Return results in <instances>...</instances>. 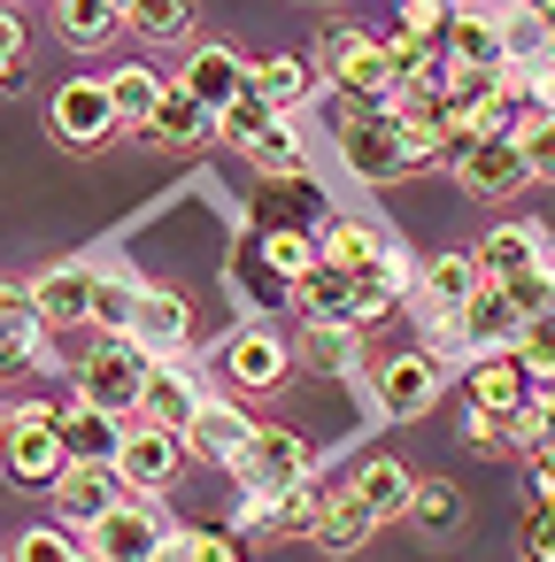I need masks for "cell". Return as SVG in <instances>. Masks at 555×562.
<instances>
[{"instance_id":"6da1fadb","label":"cell","mask_w":555,"mask_h":562,"mask_svg":"<svg viewBox=\"0 0 555 562\" xmlns=\"http://www.w3.org/2000/svg\"><path fill=\"white\" fill-rule=\"evenodd\" d=\"M317 78H324L332 93H347V101H393V93H401L386 40H370L363 24H324V40H317Z\"/></svg>"},{"instance_id":"7a4b0ae2","label":"cell","mask_w":555,"mask_h":562,"mask_svg":"<svg viewBox=\"0 0 555 562\" xmlns=\"http://www.w3.org/2000/svg\"><path fill=\"white\" fill-rule=\"evenodd\" d=\"M147 370H155V355H147L132 331H101V339L78 355V401H93V408H109V416H140Z\"/></svg>"},{"instance_id":"3957f363","label":"cell","mask_w":555,"mask_h":562,"mask_svg":"<svg viewBox=\"0 0 555 562\" xmlns=\"http://www.w3.org/2000/svg\"><path fill=\"white\" fill-rule=\"evenodd\" d=\"M0 470H9L16 485H55V477L70 470V454H63V401H16V408H9Z\"/></svg>"},{"instance_id":"277c9868","label":"cell","mask_w":555,"mask_h":562,"mask_svg":"<svg viewBox=\"0 0 555 562\" xmlns=\"http://www.w3.org/2000/svg\"><path fill=\"white\" fill-rule=\"evenodd\" d=\"M317 255L340 262V270H355V278H393V270H409L401 247H393V232H386L378 216H355V209H332V216L317 224Z\"/></svg>"},{"instance_id":"5b68a950","label":"cell","mask_w":555,"mask_h":562,"mask_svg":"<svg viewBox=\"0 0 555 562\" xmlns=\"http://www.w3.org/2000/svg\"><path fill=\"white\" fill-rule=\"evenodd\" d=\"M440 393H447V370H440L424 347L386 355V362L370 370V401H378V416H386V424H417V416H424Z\"/></svg>"},{"instance_id":"8992f818","label":"cell","mask_w":555,"mask_h":562,"mask_svg":"<svg viewBox=\"0 0 555 562\" xmlns=\"http://www.w3.org/2000/svg\"><path fill=\"white\" fill-rule=\"evenodd\" d=\"M317 477V447L293 431V424H255V447L240 462V485L247 493H293Z\"/></svg>"},{"instance_id":"52a82bcc","label":"cell","mask_w":555,"mask_h":562,"mask_svg":"<svg viewBox=\"0 0 555 562\" xmlns=\"http://www.w3.org/2000/svg\"><path fill=\"white\" fill-rule=\"evenodd\" d=\"M447 178H455V193H470V201H509V193L532 186V162H524L517 139H478V147H455V155H447Z\"/></svg>"},{"instance_id":"ba28073f","label":"cell","mask_w":555,"mask_h":562,"mask_svg":"<svg viewBox=\"0 0 555 562\" xmlns=\"http://www.w3.org/2000/svg\"><path fill=\"white\" fill-rule=\"evenodd\" d=\"M186 439L178 431H155V424H124V447H116V477H124V493L132 501H147V493H170L178 485V470H186Z\"/></svg>"},{"instance_id":"9c48e42d","label":"cell","mask_w":555,"mask_h":562,"mask_svg":"<svg viewBox=\"0 0 555 562\" xmlns=\"http://www.w3.org/2000/svg\"><path fill=\"white\" fill-rule=\"evenodd\" d=\"M470 255H478V278H486V285H509V278L555 270V232H547V224H532V216H517V224L486 232Z\"/></svg>"},{"instance_id":"30bf717a","label":"cell","mask_w":555,"mask_h":562,"mask_svg":"<svg viewBox=\"0 0 555 562\" xmlns=\"http://www.w3.org/2000/svg\"><path fill=\"white\" fill-rule=\"evenodd\" d=\"M163 547H170V531H163V516L147 501H116L86 531V554H101V562H163Z\"/></svg>"},{"instance_id":"8fae6325","label":"cell","mask_w":555,"mask_h":562,"mask_svg":"<svg viewBox=\"0 0 555 562\" xmlns=\"http://www.w3.org/2000/svg\"><path fill=\"white\" fill-rule=\"evenodd\" d=\"M47 124H55V139H63V147H101V139H116V132H124V124H116V109H109V86H101V78H70V86H55Z\"/></svg>"},{"instance_id":"7c38bea8","label":"cell","mask_w":555,"mask_h":562,"mask_svg":"<svg viewBox=\"0 0 555 562\" xmlns=\"http://www.w3.org/2000/svg\"><path fill=\"white\" fill-rule=\"evenodd\" d=\"M224 378H232L240 393H278V385L293 378V347H286L270 324H240V331L224 339Z\"/></svg>"},{"instance_id":"4fadbf2b","label":"cell","mask_w":555,"mask_h":562,"mask_svg":"<svg viewBox=\"0 0 555 562\" xmlns=\"http://www.w3.org/2000/svg\"><path fill=\"white\" fill-rule=\"evenodd\" d=\"M93 285H101V270H86V262H55V270H40V278H32V308H40V324H47V331H78V324H93Z\"/></svg>"},{"instance_id":"5bb4252c","label":"cell","mask_w":555,"mask_h":562,"mask_svg":"<svg viewBox=\"0 0 555 562\" xmlns=\"http://www.w3.org/2000/svg\"><path fill=\"white\" fill-rule=\"evenodd\" d=\"M40 355H47V324H40V308H32V285L0 278V378L40 370Z\"/></svg>"},{"instance_id":"9a60e30c","label":"cell","mask_w":555,"mask_h":562,"mask_svg":"<svg viewBox=\"0 0 555 562\" xmlns=\"http://www.w3.org/2000/svg\"><path fill=\"white\" fill-rule=\"evenodd\" d=\"M178 86H186V93H193L201 109H217V116H224V109H232V101H240V93L255 86V63H240V55H232L224 40H209V47H193V55H186Z\"/></svg>"},{"instance_id":"2e32d148","label":"cell","mask_w":555,"mask_h":562,"mask_svg":"<svg viewBox=\"0 0 555 562\" xmlns=\"http://www.w3.org/2000/svg\"><path fill=\"white\" fill-rule=\"evenodd\" d=\"M463 393H470V408H486V416H524V408H532V370H524L517 355H470V362H463Z\"/></svg>"},{"instance_id":"e0dca14e","label":"cell","mask_w":555,"mask_h":562,"mask_svg":"<svg viewBox=\"0 0 555 562\" xmlns=\"http://www.w3.org/2000/svg\"><path fill=\"white\" fill-rule=\"evenodd\" d=\"M201 378L186 370V362H155L147 370V393H140V424H155V431H193V416H201Z\"/></svg>"},{"instance_id":"ac0fdd59","label":"cell","mask_w":555,"mask_h":562,"mask_svg":"<svg viewBox=\"0 0 555 562\" xmlns=\"http://www.w3.org/2000/svg\"><path fill=\"white\" fill-rule=\"evenodd\" d=\"M186 447L201 454V462H217V470H240L247 462V447H255V416L240 408V401H201V416H193V431H186Z\"/></svg>"},{"instance_id":"d6986e66","label":"cell","mask_w":555,"mask_h":562,"mask_svg":"<svg viewBox=\"0 0 555 562\" xmlns=\"http://www.w3.org/2000/svg\"><path fill=\"white\" fill-rule=\"evenodd\" d=\"M47 493H55L63 524H78V531H93V524H101L116 501H132V493H124V477H116L109 462H70V470H63Z\"/></svg>"},{"instance_id":"ffe728a7","label":"cell","mask_w":555,"mask_h":562,"mask_svg":"<svg viewBox=\"0 0 555 562\" xmlns=\"http://www.w3.org/2000/svg\"><path fill=\"white\" fill-rule=\"evenodd\" d=\"M447 63H455V70H517V63H509L501 9H455V16H447Z\"/></svg>"},{"instance_id":"44dd1931","label":"cell","mask_w":555,"mask_h":562,"mask_svg":"<svg viewBox=\"0 0 555 562\" xmlns=\"http://www.w3.org/2000/svg\"><path fill=\"white\" fill-rule=\"evenodd\" d=\"M132 339L155 355V362H186V347H193V308L178 301V293H140V316H132Z\"/></svg>"},{"instance_id":"7402d4cb","label":"cell","mask_w":555,"mask_h":562,"mask_svg":"<svg viewBox=\"0 0 555 562\" xmlns=\"http://www.w3.org/2000/svg\"><path fill=\"white\" fill-rule=\"evenodd\" d=\"M517 339H524V308L501 285H478V301L463 308V347L470 355H517Z\"/></svg>"},{"instance_id":"603a6c76","label":"cell","mask_w":555,"mask_h":562,"mask_svg":"<svg viewBox=\"0 0 555 562\" xmlns=\"http://www.w3.org/2000/svg\"><path fill=\"white\" fill-rule=\"evenodd\" d=\"M116 447H124V416H109L93 401H63V454L70 462H109L116 470Z\"/></svg>"},{"instance_id":"cb8c5ba5","label":"cell","mask_w":555,"mask_h":562,"mask_svg":"<svg viewBox=\"0 0 555 562\" xmlns=\"http://www.w3.org/2000/svg\"><path fill=\"white\" fill-rule=\"evenodd\" d=\"M101 86H109V109H116V124H124V132H147V116H155V109H163V93H170V78H163V70H147V63H116Z\"/></svg>"},{"instance_id":"d4e9b609","label":"cell","mask_w":555,"mask_h":562,"mask_svg":"<svg viewBox=\"0 0 555 562\" xmlns=\"http://www.w3.org/2000/svg\"><path fill=\"white\" fill-rule=\"evenodd\" d=\"M147 147H201V139H217V109H201L186 86H170L163 93V109L147 116V132H140Z\"/></svg>"},{"instance_id":"484cf974","label":"cell","mask_w":555,"mask_h":562,"mask_svg":"<svg viewBox=\"0 0 555 562\" xmlns=\"http://www.w3.org/2000/svg\"><path fill=\"white\" fill-rule=\"evenodd\" d=\"M478 255H432L424 270H417V293L432 301V316H463L470 301H478Z\"/></svg>"},{"instance_id":"4316f807","label":"cell","mask_w":555,"mask_h":562,"mask_svg":"<svg viewBox=\"0 0 555 562\" xmlns=\"http://www.w3.org/2000/svg\"><path fill=\"white\" fill-rule=\"evenodd\" d=\"M347 493H355V501H363L378 524H393V516H409V501H417V477H409L393 454H370V462L347 477Z\"/></svg>"},{"instance_id":"83f0119b","label":"cell","mask_w":555,"mask_h":562,"mask_svg":"<svg viewBox=\"0 0 555 562\" xmlns=\"http://www.w3.org/2000/svg\"><path fill=\"white\" fill-rule=\"evenodd\" d=\"M255 93H263L278 116H293V109L317 93V55H270V63H255Z\"/></svg>"},{"instance_id":"f1b7e54d","label":"cell","mask_w":555,"mask_h":562,"mask_svg":"<svg viewBox=\"0 0 555 562\" xmlns=\"http://www.w3.org/2000/svg\"><path fill=\"white\" fill-rule=\"evenodd\" d=\"M55 32L93 55V47H109L124 32V9H116V0H55Z\"/></svg>"},{"instance_id":"f546056e","label":"cell","mask_w":555,"mask_h":562,"mask_svg":"<svg viewBox=\"0 0 555 562\" xmlns=\"http://www.w3.org/2000/svg\"><path fill=\"white\" fill-rule=\"evenodd\" d=\"M293 355H301L309 370H332V378H355V370H363V331H355V324H309Z\"/></svg>"},{"instance_id":"4dcf8cb0","label":"cell","mask_w":555,"mask_h":562,"mask_svg":"<svg viewBox=\"0 0 555 562\" xmlns=\"http://www.w3.org/2000/svg\"><path fill=\"white\" fill-rule=\"evenodd\" d=\"M370 531H378V516L340 485V493H332V508H324V524H317V547H324V554H355Z\"/></svg>"},{"instance_id":"1f68e13d","label":"cell","mask_w":555,"mask_h":562,"mask_svg":"<svg viewBox=\"0 0 555 562\" xmlns=\"http://www.w3.org/2000/svg\"><path fill=\"white\" fill-rule=\"evenodd\" d=\"M124 32H140L147 47L186 40V32H193V0H132V9H124Z\"/></svg>"},{"instance_id":"d6a6232c","label":"cell","mask_w":555,"mask_h":562,"mask_svg":"<svg viewBox=\"0 0 555 562\" xmlns=\"http://www.w3.org/2000/svg\"><path fill=\"white\" fill-rule=\"evenodd\" d=\"M247 162H255L263 178H309V147H301V132H293L286 116H278V124L247 147Z\"/></svg>"},{"instance_id":"836d02e7","label":"cell","mask_w":555,"mask_h":562,"mask_svg":"<svg viewBox=\"0 0 555 562\" xmlns=\"http://www.w3.org/2000/svg\"><path fill=\"white\" fill-rule=\"evenodd\" d=\"M140 293H147V285H132L124 270H101V285H93V331H132Z\"/></svg>"},{"instance_id":"e575fe53","label":"cell","mask_w":555,"mask_h":562,"mask_svg":"<svg viewBox=\"0 0 555 562\" xmlns=\"http://www.w3.org/2000/svg\"><path fill=\"white\" fill-rule=\"evenodd\" d=\"M409 516H417V531L447 539V531L463 524V493H455L447 477H417V501H409Z\"/></svg>"},{"instance_id":"d590c367","label":"cell","mask_w":555,"mask_h":562,"mask_svg":"<svg viewBox=\"0 0 555 562\" xmlns=\"http://www.w3.org/2000/svg\"><path fill=\"white\" fill-rule=\"evenodd\" d=\"M270 124H278V109H270V101H263V93L247 86V93H240V101H232V109L217 116V139H232V147L247 155V147H255V139H263Z\"/></svg>"},{"instance_id":"8d00e7d4","label":"cell","mask_w":555,"mask_h":562,"mask_svg":"<svg viewBox=\"0 0 555 562\" xmlns=\"http://www.w3.org/2000/svg\"><path fill=\"white\" fill-rule=\"evenodd\" d=\"M463 447H470V454H524V416H486V408H470V416H463Z\"/></svg>"},{"instance_id":"74e56055","label":"cell","mask_w":555,"mask_h":562,"mask_svg":"<svg viewBox=\"0 0 555 562\" xmlns=\"http://www.w3.org/2000/svg\"><path fill=\"white\" fill-rule=\"evenodd\" d=\"M324 508H332V493H324L317 477H309V485H293V493L278 501V539H317Z\"/></svg>"},{"instance_id":"f35d334b","label":"cell","mask_w":555,"mask_h":562,"mask_svg":"<svg viewBox=\"0 0 555 562\" xmlns=\"http://www.w3.org/2000/svg\"><path fill=\"white\" fill-rule=\"evenodd\" d=\"M517 362L532 370V385H547V378H555V285H547V308L524 324V339H517Z\"/></svg>"},{"instance_id":"ab89813d","label":"cell","mask_w":555,"mask_h":562,"mask_svg":"<svg viewBox=\"0 0 555 562\" xmlns=\"http://www.w3.org/2000/svg\"><path fill=\"white\" fill-rule=\"evenodd\" d=\"M263 262H270V278L293 285V278H309L324 255H317V239H301V232H270V239H263Z\"/></svg>"},{"instance_id":"60d3db41","label":"cell","mask_w":555,"mask_h":562,"mask_svg":"<svg viewBox=\"0 0 555 562\" xmlns=\"http://www.w3.org/2000/svg\"><path fill=\"white\" fill-rule=\"evenodd\" d=\"M501 32H509V63L524 70V63H540V55H555V40L540 32V16L532 9H501Z\"/></svg>"},{"instance_id":"b9f144b4","label":"cell","mask_w":555,"mask_h":562,"mask_svg":"<svg viewBox=\"0 0 555 562\" xmlns=\"http://www.w3.org/2000/svg\"><path fill=\"white\" fill-rule=\"evenodd\" d=\"M86 547H70V531H55V524H32V531H16V547H9V562H78Z\"/></svg>"},{"instance_id":"7bdbcfd3","label":"cell","mask_w":555,"mask_h":562,"mask_svg":"<svg viewBox=\"0 0 555 562\" xmlns=\"http://www.w3.org/2000/svg\"><path fill=\"white\" fill-rule=\"evenodd\" d=\"M517 554H555V501H524V516H517Z\"/></svg>"},{"instance_id":"ee69618b","label":"cell","mask_w":555,"mask_h":562,"mask_svg":"<svg viewBox=\"0 0 555 562\" xmlns=\"http://www.w3.org/2000/svg\"><path fill=\"white\" fill-rule=\"evenodd\" d=\"M540 447H555V378L532 385V408H524V454H540Z\"/></svg>"},{"instance_id":"f6af8a7d","label":"cell","mask_w":555,"mask_h":562,"mask_svg":"<svg viewBox=\"0 0 555 562\" xmlns=\"http://www.w3.org/2000/svg\"><path fill=\"white\" fill-rule=\"evenodd\" d=\"M517 147H524L532 178H555V116H532V124L517 132Z\"/></svg>"},{"instance_id":"bcb514c9","label":"cell","mask_w":555,"mask_h":562,"mask_svg":"<svg viewBox=\"0 0 555 562\" xmlns=\"http://www.w3.org/2000/svg\"><path fill=\"white\" fill-rule=\"evenodd\" d=\"M517 78H524V109H532V116H555V55L524 63Z\"/></svg>"},{"instance_id":"7dc6e473","label":"cell","mask_w":555,"mask_h":562,"mask_svg":"<svg viewBox=\"0 0 555 562\" xmlns=\"http://www.w3.org/2000/svg\"><path fill=\"white\" fill-rule=\"evenodd\" d=\"M424 355H432V362H447V355L470 362V347H463V316H432V324H424Z\"/></svg>"},{"instance_id":"c3c4849f","label":"cell","mask_w":555,"mask_h":562,"mask_svg":"<svg viewBox=\"0 0 555 562\" xmlns=\"http://www.w3.org/2000/svg\"><path fill=\"white\" fill-rule=\"evenodd\" d=\"M24 47H32V40H24V16H16V9H0V78H16V70H24Z\"/></svg>"},{"instance_id":"681fc988","label":"cell","mask_w":555,"mask_h":562,"mask_svg":"<svg viewBox=\"0 0 555 562\" xmlns=\"http://www.w3.org/2000/svg\"><path fill=\"white\" fill-rule=\"evenodd\" d=\"M193 547H201L209 562H247V547H240V531H193Z\"/></svg>"},{"instance_id":"f907efd6","label":"cell","mask_w":555,"mask_h":562,"mask_svg":"<svg viewBox=\"0 0 555 562\" xmlns=\"http://www.w3.org/2000/svg\"><path fill=\"white\" fill-rule=\"evenodd\" d=\"M163 562H209V554H201V547H193V531H178V539H170V547H163Z\"/></svg>"},{"instance_id":"816d5d0a","label":"cell","mask_w":555,"mask_h":562,"mask_svg":"<svg viewBox=\"0 0 555 562\" xmlns=\"http://www.w3.org/2000/svg\"><path fill=\"white\" fill-rule=\"evenodd\" d=\"M532 16H540V32L555 40V0H532Z\"/></svg>"},{"instance_id":"f5cc1de1","label":"cell","mask_w":555,"mask_h":562,"mask_svg":"<svg viewBox=\"0 0 555 562\" xmlns=\"http://www.w3.org/2000/svg\"><path fill=\"white\" fill-rule=\"evenodd\" d=\"M401 9H440V16H455V9H463V0H401Z\"/></svg>"},{"instance_id":"db71d44e","label":"cell","mask_w":555,"mask_h":562,"mask_svg":"<svg viewBox=\"0 0 555 562\" xmlns=\"http://www.w3.org/2000/svg\"><path fill=\"white\" fill-rule=\"evenodd\" d=\"M524 462H532V454H524ZM540 462H547V470H555V447H540Z\"/></svg>"},{"instance_id":"11a10c76","label":"cell","mask_w":555,"mask_h":562,"mask_svg":"<svg viewBox=\"0 0 555 562\" xmlns=\"http://www.w3.org/2000/svg\"><path fill=\"white\" fill-rule=\"evenodd\" d=\"M517 562H555V554H517Z\"/></svg>"},{"instance_id":"9f6ffc18","label":"cell","mask_w":555,"mask_h":562,"mask_svg":"<svg viewBox=\"0 0 555 562\" xmlns=\"http://www.w3.org/2000/svg\"><path fill=\"white\" fill-rule=\"evenodd\" d=\"M0 439H9V408H0Z\"/></svg>"},{"instance_id":"6f0895ef","label":"cell","mask_w":555,"mask_h":562,"mask_svg":"<svg viewBox=\"0 0 555 562\" xmlns=\"http://www.w3.org/2000/svg\"><path fill=\"white\" fill-rule=\"evenodd\" d=\"M509 9H532V0H509Z\"/></svg>"},{"instance_id":"680465c9","label":"cell","mask_w":555,"mask_h":562,"mask_svg":"<svg viewBox=\"0 0 555 562\" xmlns=\"http://www.w3.org/2000/svg\"><path fill=\"white\" fill-rule=\"evenodd\" d=\"M78 562H101V554H78Z\"/></svg>"},{"instance_id":"91938a15","label":"cell","mask_w":555,"mask_h":562,"mask_svg":"<svg viewBox=\"0 0 555 562\" xmlns=\"http://www.w3.org/2000/svg\"><path fill=\"white\" fill-rule=\"evenodd\" d=\"M116 9H132V0H116Z\"/></svg>"}]
</instances>
